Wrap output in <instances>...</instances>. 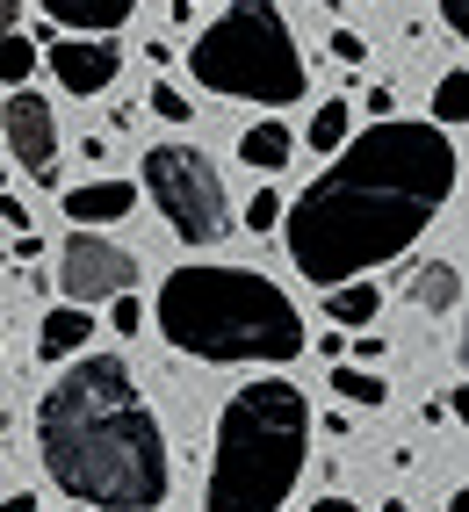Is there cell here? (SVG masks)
Returning a JSON list of instances; mask_svg holds the SVG:
<instances>
[{"instance_id": "obj_1", "label": "cell", "mask_w": 469, "mask_h": 512, "mask_svg": "<svg viewBox=\"0 0 469 512\" xmlns=\"http://www.w3.org/2000/svg\"><path fill=\"white\" fill-rule=\"evenodd\" d=\"M455 181H462V159L441 123L376 116V130L347 138L282 217L296 275L318 289L376 275L383 260L419 246V231L455 202Z\"/></svg>"}, {"instance_id": "obj_2", "label": "cell", "mask_w": 469, "mask_h": 512, "mask_svg": "<svg viewBox=\"0 0 469 512\" xmlns=\"http://www.w3.org/2000/svg\"><path fill=\"white\" fill-rule=\"evenodd\" d=\"M37 455L65 498L87 512L166 505V433L123 354H87L37 404Z\"/></svg>"}, {"instance_id": "obj_3", "label": "cell", "mask_w": 469, "mask_h": 512, "mask_svg": "<svg viewBox=\"0 0 469 512\" xmlns=\"http://www.w3.org/2000/svg\"><path fill=\"white\" fill-rule=\"evenodd\" d=\"M159 332L188 361H296L304 354V318L282 296V282L253 267H174L159 282Z\"/></svg>"}, {"instance_id": "obj_4", "label": "cell", "mask_w": 469, "mask_h": 512, "mask_svg": "<svg viewBox=\"0 0 469 512\" xmlns=\"http://www.w3.org/2000/svg\"><path fill=\"white\" fill-rule=\"evenodd\" d=\"M311 455V397L289 375H260L217 419L203 512H282Z\"/></svg>"}, {"instance_id": "obj_5", "label": "cell", "mask_w": 469, "mask_h": 512, "mask_svg": "<svg viewBox=\"0 0 469 512\" xmlns=\"http://www.w3.org/2000/svg\"><path fill=\"white\" fill-rule=\"evenodd\" d=\"M188 73L210 94L260 101V109H289V101H304V87H311L304 51H296L275 0H231V15H217L203 37L188 44Z\"/></svg>"}, {"instance_id": "obj_6", "label": "cell", "mask_w": 469, "mask_h": 512, "mask_svg": "<svg viewBox=\"0 0 469 512\" xmlns=\"http://www.w3.org/2000/svg\"><path fill=\"white\" fill-rule=\"evenodd\" d=\"M145 188L159 202V217L174 224L188 246H217V238L231 231V202H224V181L210 152L195 145H152L145 152Z\"/></svg>"}, {"instance_id": "obj_7", "label": "cell", "mask_w": 469, "mask_h": 512, "mask_svg": "<svg viewBox=\"0 0 469 512\" xmlns=\"http://www.w3.org/2000/svg\"><path fill=\"white\" fill-rule=\"evenodd\" d=\"M130 282H138V260H130L116 238L73 224V238H65V253H58V289H65V303H80V311H87V303L123 296Z\"/></svg>"}, {"instance_id": "obj_8", "label": "cell", "mask_w": 469, "mask_h": 512, "mask_svg": "<svg viewBox=\"0 0 469 512\" xmlns=\"http://www.w3.org/2000/svg\"><path fill=\"white\" fill-rule=\"evenodd\" d=\"M0 145H8V159L37 188H58V116H51L44 94H29V87L8 94V109H0Z\"/></svg>"}, {"instance_id": "obj_9", "label": "cell", "mask_w": 469, "mask_h": 512, "mask_svg": "<svg viewBox=\"0 0 469 512\" xmlns=\"http://www.w3.org/2000/svg\"><path fill=\"white\" fill-rule=\"evenodd\" d=\"M44 58H51L58 87H65V94H80V101L109 94V87H116V73H123L116 37H51V44H44Z\"/></svg>"}, {"instance_id": "obj_10", "label": "cell", "mask_w": 469, "mask_h": 512, "mask_svg": "<svg viewBox=\"0 0 469 512\" xmlns=\"http://www.w3.org/2000/svg\"><path fill=\"white\" fill-rule=\"evenodd\" d=\"M130 210H138V188L102 174V181H80V188H65V217L87 224V231H102V224H123Z\"/></svg>"}, {"instance_id": "obj_11", "label": "cell", "mask_w": 469, "mask_h": 512, "mask_svg": "<svg viewBox=\"0 0 469 512\" xmlns=\"http://www.w3.org/2000/svg\"><path fill=\"white\" fill-rule=\"evenodd\" d=\"M130 15H138V0H44V22L80 29V37H116Z\"/></svg>"}, {"instance_id": "obj_12", "label": "cell", "mask_w": 469, "mask_h": 512, "mask_svg": "<svg viewBox=\"0 0 469 512\" xmlns=\"http://www.w3.org/2000/svg\"><path fill=\"white\" fill-rule=\"evenodd\" d=\"M87 339H94V318L80 311V303H58V311L37 325V361H73Z\"/></svg>"}, {"instance_id": "obj_13", "label": "cell", "mask_w": 469, "mask_h": 512, "mask_svg": "<svg viewBox=\"0 0 469 512\" xmlns=\"http://www.w3.org/2000/svg\"><path fill=\"white\" fill-rule=\"evenodd\" d=\"M239 159L253 166V174H282V166L296 159V130H289V123H275V116L253 123L246 138H239Z\"/></svg>"}, {"instance_id": "obj_14", "label": "cell", "mask_w": 469, "mask_h": 512, "mask_svg": "<svg viewBox=\"0 0 469 512\" xmlns=\"http://www.w3.org/2000/svg\"><path fill=\"white\" fill-rule=\"evenodd\" d=\"M412 303H419L426 318H455V311H462V267H455V260H433V267H419Z\"/></svg>"}, {"instance_id": "obj_15", "label": "cell", "mask_w": 469, "mask_h": 512, "mask_svg": "<svg viewBox=\"0 0 469 512\" xmlns=\"http://www.w3.org/2000/svg\"><path fill=\"white\" fill-rule=\"evenodd\" d=\"M376 311H383V289L368 282V275L325 289V318H332V325H354V332H361V325H376Z\"/></svg>"}, {"instance_id": "obj_16", "label": "cell", "mask_w": 469, "mask_h": 512, "mask_svg": "<svg viewBox=\"0 0 469 512\" xmlns=\"http://www.w3.org/2000/svg\"><path fill=\"white\" fill-rule=\"evenodd\" d=\"M347 138H354V109H347V101H325V109L311 116V130H304V145H311L318 159H325V152H340Z\"/></svg>"}, {"instance_id": "obj_17", "label": "cell", "mask_w": 469, "mask_h": 512, "mask_svg": "<svg viewBox=\"0 0 469 512\" xmlns=\"http://www.w3.org/2000/svg\"><path fill=\"white\" fill-rule=\"evenodd\" d=\"M332 390H340L347 404H368V412H383V404H390V383H383V375L376 368H332Z\"/></svg>"}, {"instance_id": "obj_18", "label": "cell", "mask_w": 469, "mask_h": 512, "mask_svg": "<svg viewBox=\"0 0 469 512\" xmlns=\"http://www.w3.org/2000/svg\"><path fill=\"white\" fill-rule=\"evenodd\" d=\"M462 116H469V80L462 73H441V80H433V123L462 130Z\"/></svg>"}, {"instance_id": "obj_19", "label": "cell", "mask_w": 469, "mask_h": 512, "mask_svg": "<svg viewBox=\"0 0 469 512\" xmlns=\"http://www.w3.org/2000/svg\"><path fill=\"white\" fill-rule=\"evenodd\" d=\"M29 73H37V44L15 37V29H0V87H22Z\"/></svg>"}, {"instance_id": "obj_20", "label": "cell", "mask_w": 469, "mask_h": 512, "mask_svg": "<svg viewBox=\"0 0 469 512\" xmlns=\"http://www.w3.org/2000/svg\"><path fill=\"white\" fill-rule=\"evenodd\" d=\"M109 325H116L123 339H138V332H145V303L130 296V289H123V296H109Z\"/></svg>"}, {"instance_id": "obj_21", "label": "cell", "mask_w": 469, "mask_h": 512, "mask_svg": "<svg viewBox=\"0 0 469 512\" xmlns=\"http://www.w3.org/2000/svg\"><path fill=\"white\" fill-rule=\"evenodd\" d=\"M152 116H166V123H188L195 109H188V94H181V87H166V80H159V87H152Z\"/></svg>"}, {"instance_id": "obj_22", "label": "cell", "mask_w": 469, "mask_h": 512, "mask_svg": "<svg viewBox=\"0 0 469 512\" xmlns=\"http://www.w3.org/2000/svg\"><path fill=\"white\" fill-rule=\"evenodd\" d=\"M246 224H253V231H275V224H282V195H275V188H260V195H253V210H246Z\"/></svg>"}, {"instance_id": "obj_23", "label": "cell", "mask_w": 469, "mask_h": 512, "mask_svg": "<svg viewBox=\"0 0 469 512\" xmlns=\"http://www.w3.org/2000/svg\"><path fill=\"white\" fill-rule=\"evenodd\" d=\"M332 58H347V65H361V58H368V44L354 37V29H332Z\"/></svg>"}, {"instance_id": "obj_24", "label": "cell", "mask_w": 469, "mask_h": 512, "mask_svg": "<svg viewBox=\"0 0 469 512\" xmlns=\"http://www.w3.org/2000/svg\"><path fill=\"white\" fill-rule=\"evenodd\" d=\"M0 224H8V231H29V210H22L15 195H0Z\"/></svg>"}, {"instance_id": "obj_25", "label": "cell", "mask_w": 469, "mask_h": 512, "mask_svg": "<svg viewBox=\"0 0 469 512\" xmlns=\"http://www.w3.org/2000/svg\"><path fill=\"white\" fill-rule=\"evenodd\" d=\"M441 22H448L455 37H462V29H469V0H441Z\"/></svg>"}, {"instance_id": "obj_26", "label": "cell", "mask_w": 469, "mask_h": 512, "mask_svg": "<svg viewBox=\"0 0 469 512\" xmlns=\"http://www.w3.org/2000/svg\"><path fill=\"white\" fill-rule=\"evenodd\" d=\"M368 116H397V94L390 87H368Z\"/></svg>"}, {"instance_id": "obj_27", "label": "cell", "mask_w": 469, "mask_h": 512, "mask_svg": "<svg viewBox=\"0 0 469 512\" xmlns=\"http://www.w3.org/2000/svg\"><path fill=\"white\" fill-rule=\"evenodd\" d=\"M354 361H383V339L368 332V325H361V339H354Z\"/></svg>"}, {"instance_id": "obj_28", "label": "cell", "mask_w": 469, "mask_h": 512, "mask_svg": "<svg viewBox=\"0 0 469 512\" xmlns=\"http://www.w3.org/2000/svg\"><path fill=\"white\" fill-rule=\"evenodd\" d=\"M311 512H361V505H354V498H318Z\"/></svg>"}, {"instance_id": "obj_29", "label": "cell", "mask_w": 469, "mask_h": 512, "mask_svg": "<svg viewBox=\"0 0 469 512\" xmlns=\"http://www.w3.org/2000/svg\"><path fill=\"white\" fill-rule=\"evenodd\" d=\"M15 15H22V0H0V29H15Z\"/></svg>"}, {"instance_id": "obj_30", "label": "cell", "mask_w": 469, "mask_h": 512, "mask_svg": "<svg viewBox=\"0 0 469 512\" xmlns=\"http://www.w3.org/2000/svg\"><path fill=\"white\" fill-rule=\"evenodd\" d=\"M0 512H37V498H0Z\"/></svg>"}, {"instance_id": "obj_31", "label": "cell", "mask_w": 469, "mask_h": 512, "mask_svg": "<svg viewBox=\"0 0 469 512\" xmlns=\"http://www.w3.org/2000/svg\"><path fill=\"white\" fill-rule=\"evenodd\" d=\"M0 188H8V159H0Z\"/></svg>"}, {"instance_id": "obj_32", "label": "cell", "mask_w": 469, "mask_h": 512, "mask_svg": "<svg viewBox=\"0 0 469 512\" xmlns=\"http://www.w3.org/2000/svg\"><path fill=\"white\" fill-rule=\"evenodd\" d=\"M80 512H87V505H80Z\"/></svg>"}]
</instances>
